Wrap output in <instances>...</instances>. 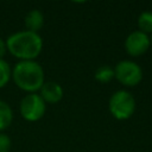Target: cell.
Wrapping results in <instances>:
<instances>
[{
  "label": "cell",
  "mask_w": 152,
  "mask_h": 152,
  "mask_svg": "<svg viewBox=\"0 0 152 152\" xmlns=\"http://www.w3.org/2000/svg\"><path fill=\"white\" fill-rule=\"evenodd\" d=\"M151 45L148 34L142 33L141 31H133L125 39V50L129 56L138 57L144 55Z\"/></svg>",
  "instance_id": "cell-6"
},
{
  "label": "cell",
  "mask_w": 152,
  "mask_h": 152,
  "mask_svg": "<svg viewBox=\"0 0 152 152\" xmlns=\"http://www.w3.org/2000/svg\"><path fill=\"white\" fill-rule=\"evenodd\" d=\"M114 78L126 87H134L142 80V70L138 63L125 59L115 65Z\"/></svg>",
  "instance_id": "cell-4"
},
{
  "label": "cell",
  "mask_w": 152,
  "mask_h": 152,
  "mask_svg": "<svg viewBox=\"0 0 152 152\" xmlns=\"http://www.w3.org/2000/svg\"><path fill=\"white\" fill-rule=\"evenodd\" d=\"M11 139L5 133H0V152H10Z\"/></svg>",
  "instance_id": "cell-13"
},
{
  "label": "cell",
  "mask_w": 152,
  "mask_h": 152,
  "mask_svg": "<svg viewBox=\"0 0 152 152\" xmlns=\"http://www.w3.org/2000/svg\"><path fill=\"white\" fill-rule=\"evenodd\" d=\"M13 121V112L10 104L0 100V132L10 127Z\"/></svg>",
  "instance_id": "cell-9"
},
{
  "label": "cell",
  "mask_w": 152,
  "mask_h": 152,
  "mask_svg": "<svg viewBox=\"0 0 152 152\" xmlns=\"http://www.w3.org/2000/svg\"><path fill=\"white\" fill-rule=\"evenodd\" d=\"M11 77H12V69L10 64L4 58L0 59V89L8 83Z\"/></svg>",
  "instance_id": "cell-12"
},
{
  "label": "cell",
  "mask_w": 152,
  "mask_h": 152,
  "mask_svg": "<svg viewBox=\"0 0 152 152\" xmlns=\"http://www.w3.org/2000/svg\"><path fill=\"white\" fill-rule=\"evenodd\" d=\"M24 23L27 31L38 33V31L44 25V15L39 10H32L26 14Z\"/></svg>",
  "instance_id": "cell-8"
},
{
  "label": "cell",
  "mask_w": 152,
  "mask_h": 152,
  "mask_svg": "<svg viewBox=\"0 0 152 152\" xmlns=\"http://www.w3.org/2000/svg\"><path fill=\"white\" fill-rule=\"evenodd\" d=\"M7 50L20 61H34L43 50V39L38 33L19 31L11 34L6 40Z\"/></svg>",
  "instance_id": "cell-1"
},
{
  "label": "cell",
  "mask_w": 152,
  "mask_h": 152,
  "mask_svg": "<svg viewBox=\"0 0 152 152\" xmlns=\"http://www.w3.org/2000/svg\"><path fill=\"white\" fill-rule=\"evenodd\" d=\"M19 110L21 116L26 121H38L40 120L46 110V104L39 94L31 93L24 96L20 101Z\"/></svg>",
  "instance_id": "cell-5"
},
{
  "label": "cell",
  "mask_w": 152,
  "mask_h": 152,
  "mask_svg": "<svg viewBox=\"0 0 152 152\" xmlns=\"http://www.w3.org/2000/svg\"><path fill=\"white\" fill-rule=\"evenodd\" d=\"M6 51H7L6 42H5L2 38H0V59H2V57H4L5 53H6Z\"/></svg>",
  "instance_id": "cell-14"
},
{
  "label": "cell",
  "mask_w": 152,
  "mask_h": 152,
  "mask_svg": "<svg viewBox=\"0 0 152 152\" xmlns=\"http://www.w3.org/2000/svg\"><path fill=\"white\" fill-rule=\"evenodd\" d=\"M15 86L27 93H34L44 84V70L36 61H20L12 70Z\"/></svg>",
  "instance_id": "cell-2"
},
{
  "label": "cell",
  "mask_w": 152,
  "mask_h": 152,
  "mask_svg": "<svg viewBox=\"0 0 152 152\" xmlns=\"http://www.w3.org/2000/svg\"><path fill=\"white\" fill-rule=\"evenodd\" d=\"M138 26L139 31H141L142 33L152 34V12L145 11L140 13V15L138 17Z\"/></svg>",
  "instance_id": "cell-10"
},
{
  "label": "cell",
  "mask_w": 152,
  "mask_h": 152,
  "mask_svg": "<svg viewBox=\"0 0 152 152\" xmlns=\"http://www.w3.org/2000/svg\"><path fill=\"white\" fill-rule=\"evenodd\" d=\"M114 78V69L109 65H101L95 71V80L100 83L110 82Z\"/></svg>",
  "instance_id": "cell-11"
},
{
  "label": "cell",
  "mask_w": 152,
  "mask_h": 152,
  "mask_svg": "<svg viewBox=\"0 0 152 152\" xmlns=\"http://www.w3.org/2000/svg\"><path fill=\"white\" fill-rule=\"evenodd\" d=\"M40 90V97L44 100V102L46 103H57L62 100L63 97V89L62 87L57 83V82H44V84L42 86Z\"/></svg>",
  "instance_id": "cell-7"
},
{
  "label": "cell",
  "mask_w": 152,
  "mask_h": 152,
  "mask_svg": "<svg viewBox=\"0 0 152 152\" xmlns=\"http://www.w3.org/2000/svg\"><path fill=\"white\" fill-rule=\"evenodd\" d=\"M150 42H151V45H152V34H151V37H150Z\"/></svg>",
  "instance_id": "cell-15"
},
{
  "label": "cell",
  "mask_w": 152,
  "mask_h": 152,
  "mask_svg": "<svg viewBox=\"0 0 152 152\" xmlns=\"http://www.w3.org/2000/svg\"><path fill=\"white\" fill-rule=\"evenodd\" d=\"M109 112L118 120L129 119L135 110V100L127 90H116L109 99Z\"/></svg>",
  "instance_id": "cell-3"
}]
</instances>
